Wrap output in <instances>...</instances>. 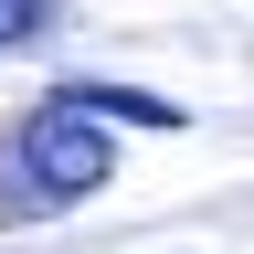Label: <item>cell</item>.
I'll use <instances>...</instances> for the list:
<instances>
[{"instance_id": "cell-2", "label": "cell", "mask_w": 254, "mask_h": 254, "mask_svg": "<svg viewBox=\"0 0 254 254\" xmlns=\"http://www.w3.org/2000/svg\"><path fill=\"white\" fill-rule=\"evenodd\" d=\"M64 106H85V117H106V127H148V138L180 127V106H159V95H138V85H64Z\"/></svg>"}, {"instance_id": "cell-1", "label": "cell", "mask_w": 254, "mask_h": 254, "mask_svg": "<svg viewBox=\"0 0 254 254\" xmlns=\"http://www.w3.org/2000/svg\"><path fill=\"white\" fill-rule=\"evenodd\" d=\"M106 170H117L106 117H85V106H64V95H43L32 117L0 127V222H53V212H74Z\"/></svg>"}, {"instance_id": "cell-3", "label": "cell", "mask_w": 254, "mask_h": 254, "mask_svg": "<svg viewBox=\"0 0 254 254\" xmlns=\"http://www.w3.org/2000/svg\"><path fill=\"white\" fill-rule=\"evenodd\" d=\"M43 32H53V0H0V53L43 43Z\"/></svg>"}]
</instances>
